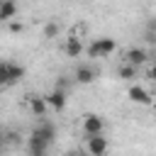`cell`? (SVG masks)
Instances as JSON below:
<instances>
[{"label":"cell","mask_w":156,"mask_h":156,"mask_svg":"<svg viewBox=\"0 0 156 156\" xmlns=\"http://www.w3.org/2000/svg\"><path fill=\"white\" fill-rule=\"evenodd\" d=\"M24 78V68L17 66V63H10V61H2L0 63V83L2 85H12L17 80Z\"/></svg>","instance_id":"obj_2"},{"label":"cell","mask_w":156,"mask_h":156,"mask_svg":"<svg viewBox=\"0 0 156 156\" xmlns=\"http://www.w3.org/2000/svg\"><path fill=\"white\" fill-rule=\"evenodd\" d=\"M51 144L49 141H44L41 136H37L34 132L29 134V139H27V149H29V156H46V149H49Z\"/></svg>","instance_id":"obj_5"},{"label":"cell","mask_w":156,"mask_h":156,"mask_svg":"<svg viewBox=\"0 0 156 156\" xmlns=\"http://www.w3.org/2000/svg\"><path fill=\"white\" fill-rule=\"evenodd\" d=\"M27 107H29V112H32L34 117H44L46 110H49V102H46V98L29 95V98H27Z\"/></svg>","instance_id":"obj_6"},{"label":"cell","mask_w":156,"mask_h":156,"mask_svg":"<svg viewBox=\"0 0 156 156\" xmlns=\"http://www.w3.org/2000/svg\"><path fill=\"white\" fill-rule=\"evenodd\" d=\"M115 49H117V41H115V39L100 37V39H93V44L88 46V56H90V58H107Z\"/></svg>","instance_id":"obj_1"},{"label":"cell","mask_w":156,"mask_h":156,"mask_svg":"<svg viewBox=\"0 0 156 156\" xmlns=\"http://www.w3.org/2000/svg\"><path fill=\"white\" fill-rule=\"evenodd\" d=\"M117 76L124 78V80H132V78L136 76V66H132V63H122L119 71H117Z\"/></svg>","instance_id":"obj_16"},{"label":"cell","mask_w":156,"mask_h":156,"mask_svg":"<svg viewBox=\"0 0 156 156\" xmlns=\"http://www.w3.org/2000/svg\"><path fill=\"white\" fill-rule=\"evenodd\" d=\"M63 51H66V56H71V58H78V56L83 54V44H80V39H76V37H68V39H66V44H63Z\"/></svg>","instance_id":"obj_11"},{"label":"cell","mask_w":156,"mask_h":156,"mask_svg":"<svg viewBox=\"0 0 156 156\" xmlns=\"http://www.w3.org/2000/svg\"><path fill=\"white\" fill-rule=\"evenodd\" d=\"M85 151H88V156H105V154H107V139H105L102 134H98V136H88Z\"/></svg>","instance_id":"obj_4"},{"label":"cell","mask_w":156,"mask_h":156,"mask_svg":"<svg viewBox=\"0 0 156 156\" xmlns=\"http://www.w3.org/2000/svg\"><path fill=\"white\" fill-rule=\"evenodd\" d=\"M144 39L149 44H156V17H149L146 20V27H144Z\"/></svg>","instance_id":"obj_14"},{"label":"cell","mask_w":156,"mask_h":156,"mask_svg":"<svg viewBox=\"0 0 156 156\" xmlns=\"http://www.w3.org/2000/svg\"><path fill=\"white\" fill-rule=\"evenodd\" d=\"M146 58H149V54H146L144 49H136V46H134V49H129V51H127V56H124V63H132V66H141Z\"/></svg>","instance_id":"obj_12"},{"label":"cell","mask_w":156,"mask_h":156,"mask_svg":"<svg viewBox=\"0 0 156 156\" xmlns=\"http://www.w3.org/2000/svg\"><path fill=\"white\" fill-rule=\"evenodd\" d=\"M32 132L37 136H41L44 141H49V144H54V139H56V127L51 122H39V127H34Z\"/></svg>","instance_id":"obj_9"},{"label":"cell","mask_w":156,"mask_h":156,"mask_svg":"<svg viewBox=\"0 0 156 156\" xmlns=\"http://www.w3.org/2000/svg\"><path fill=\"white\" fill-rule=\"evenodd\" d=\"M127 95H129V100H132V102H136V105H151V95H149L141 85H132Z\"/></svg>","instance_id":"obj_10"},{"label":"cell","mask_w":156,"mask_h":156,"mask_svg":"<svg viewBox=\"0 0 156 156\" xmlns=\"http://www.w3.org/2000/svg\"><path fill=\"white\" fill-rule=\"evenodd\" d=\"M73 76H76V80H78L80 85H90V83L98 78V71H95L93 66H85V63H83V66H78V68H76V73H73Z\"/></svg>","instance_id":"obj_8"},{"label":"cell","mask_w":156,"mask_h":156,"mask_svg":"<svg viewBox=\"0 0 156 156\" xmlns=\"http://www.w3.org/2000/svg\"><path fill=\"white\" fill-rule=\"evenodd\" d=\"M80 129H83L88 136H98V134H102L105 122H102V117H100V115L88 112V115H83V124H80Z\"/></svg>","instance_id":"obj_3"},{"label":"cell","mask_w":156,"mask_h":156,"mask_svg":"<svg viewBox=\"0 0 156 156\" xmlns=\"http://www.w3.org/2000/svg\"><path fill=\"white\" fill-rule=\"evenodd\" d=\"M15 15H17V2L15 0H2V5H0V20L10 22Z\"/></svg>","instance_id":"obj_13"},{"label":"cell","mask_w":156,"mask_h":156,"mask_svg":"<svg viewBox=\"0 0 156 156\" xmlns=\"http://www.w3.org/2000/svg\"><path fill=\"white\" fill-rule=\"evenodd\" d=\"M10 32H15V34L22 32V24H20V22H10Z\"/></svg>","instance_id":"obj_17"},{"label":"cell","mask_w":156,"mask_h":156,"mask_svg":"<svg viewBox=\"0 0 156 156\" xmlns=\"http://www.w3.org/2000/svg\"><path fill=\"white\" fill-rule=\"evenodd\" d=\"M46 98V102H49V107H54L56 112H63L66 110V90H58V88H54L49 95H44Z\"/></svg>","instance_id":"obj_7"},{"label":"cell","mask_w":156,"mask_h":156,"mask_svg":"<svg viewBox=\"0 0 156 156\" xmlns=\"http://www.w3.org/2000/svg\"><path fill=\"white\" fill-rule=\"evenodd\" d=\"M149 78L156 83V61H154V66H151V71H149Z\"/></svg>","instance_id":"obj_18"},{"label":"cell","mask_w":156,"mask_h":156,"mask_svg":"<svg viewBox=\"0 0 156 156\" xmlns=\"http://www.w3.org/2000/svg\"><path fill=\"white\" fill-rule=\"evenodd\" d=\"M58 20H49L46 24H44V37L46 39H54V37H58Z\"/></svg>","instance_id":"obj_15"}]
</instances>
